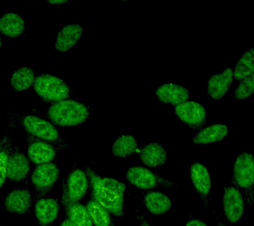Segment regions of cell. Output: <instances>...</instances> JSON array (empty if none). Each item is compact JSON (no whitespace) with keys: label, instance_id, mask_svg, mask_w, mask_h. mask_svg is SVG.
Returning a JSON list of instances; mask_svg holds the SVG:
<instances>
[{"label":"cell","instance_id":"cell-15","mask_svg":"<svg viewBox=\"0 0 254 226\" xmlns=\"http://www.w3.org/2000/svg\"><path fill=\"white\" fill-rule=\"evenodd\" d=\"M61 206L59 201L51 197L37 200L35 214L39 226H55L59 217Z\"/></svg>","mask_w":254,"mask_h":226},{"label":"cell","instance_id":"cell-29","mask_svg":"<svg viewBox=\"0 0 254 226\" xmlns=\"http://www.w3.org/2000/svg\"><path fill=\"white\" fill-rule=\"evenodd\" d=\"M254 92V75L240 81L237 88L234 91V96L238 100L246 99L251 96Z\"/></svg>","mask_w":254,"mask_h":226},{"label":"cell","instance_id":"cell-4","mask_svg":"<svg viewBox=\"0 0 254 226\" xmlns=\"http://www.w3.org/2000/svg\"><path fill=\"white\" fill-rule=\"evenodd\" d=\"M230 185L241 192L246 204H254V159L253 154L244 152L236 157L230 179Z\"/></svg>","mask_w":254,"mask_h":226},{"label":"cell","instance_id":"cell-35","mask_svg":"<svg viewBox=\"0 0 254 226\" xmlns=\"http://www.w3.org/2000/svg\"><path fill=\"white\" fill-rule=\"evenodd\" d=\"M2 46H3V43H2V39L1 37H0V49H1Z\"/></svg>","mask_w":254,"mask_h":226},{"label":"cell","instance_id":"cell-18","mask_svg":"<svg viewBox=\"0 0 254 226\" xmlns=\"http://www.w3.org/2000/svg\"><path fill=\"white\" fill-rule=\"evenodd\" d=\"M156 95L161 102L178 106L187 102L190 98L188 89L180 84L167 83L158 87Z\"/></svg>","mask_w":254,"mask_h":226},{"label":"cell","instance_id":"cell-26","mask_svg":"<svg viewBox=\"0 0 254 226\" xmlns=\"http://www.w3.org/2000/svg\"><path fill=\"white\" fill-rule=\"evenodd\" d=\"M35 77L33 69L29 67H22L13 73L10 80V84L14 92H21L33 86Z\"/></svg>","mask_w":254,"mask_h":226},{"label":"cell","instance_id":"cell-7","mask_svg":"<svg viewBox=\"0 0 254 226\" xmlns=\"http://www.w3.org/2000/svg\"><path fill=\"white\" fill-rule=\"evenodd\" d=\"M59 177V166L55 162L38 165L31 176V182L36 192V199L46 197L53 190Z\"/></svg>","mask_w":254,"mask_h":226},{"label":"cell","instance_id":"cell-6","mask_svg":"<svg viewBox=\"0 0 254 226\" xmlns=\"http://www.w3.org/2000/svg\"><path fill=\"white\" fill-rule=\"evenodd\" d=\"M127 180L139 189L152 190L156 188H174L177 185L174 181L166 179L142 166H131L125 174Z\"/></svg>","mask_w":254,"mask_h":226},{"label":"cell","instance_id":"cell-5","mask_svg":"<svg viewBox=\"0 0 254 226\" xmlns=\"http://www.w3.org/2000/svg\"><path fill=\"white\" fill-rule=\"evenodd\" d=\"M34 90L42 100L56 103L73 98L71 87L63 79L53 75L41 74L35 77Z\"/></svg>","mask_w":254,"mask_h":226},{"label":"cell","instance_id":"cell-12","mask_svg":"<svg viewBox=\"0 0 254 226\" xmlns=\"http://www.w3.org/2000/svg\"><path fill=\"white\" fill-rule=\"evenodd\" d=\"M190 178L204 208L207 209L208 196L211 189V178L207 168L201 162H194L190 167Z\"/></svg>","mask_w":254,"mask_h":226},{"label":"cell","instance_id":"cell-14","mask_svg":"<svg viewBox=\"0 0 254 226\" xmlns=\"http://www.w3.org/2000/svg\"><path fill=\"white\" fill-rule=\"evenodd\" d=\"M63 183L67 197L72 202H79L89 188L88 176L85 170L81 168L73 170Z\"/></svg>","mask_w":254,"mask_h":226},{"label":"cell","instance_id":"cell-24","mask_svg":"<svg viewBox=\"0 0 254 226\" xmlns=\"http://www.w3.org/2000/svg\"><path fill=\"white\" fill-rule=\"evenodd\" d=\"M15 129V124L11 120L8 134L0 139V190L7 179L8 157L12 149V135Z\"/></svg>","mask_w":254,"mask_h":226},{"label":"cell","instance_id":"cell-22","mask_svg":"<svg viewBox=\"0 0 254 226\" xmlns=\"http://www.w3.org/2000/svg\"><path fill=\"white\" fill-rule=\"evenodd\" d=\"M25 31V21L16 13H7L0 18V33L6 37H18Z\"/></svg>","mask_w":254,"mask_h":226},{"label":"cell","instance_id":"cell-36","mask_svg":"<svg viewBox=\"0 0 254 226\" xmlns=\"http://www.w3.org/2000/svg\"><path fill=\"white\" fill-rule=\"evenodd\" d=\"M0 226H2L1 224H0Z\"/></svg>","mask_w":254,"mask_h":226},{"label":"cell","instance_id":"cell-25","mask_svg":"<svg viewBox=\"0 0 254 226\" xmlns=\"http://www.w3.org/2000/svg\"><path fill=\"white\" fill-rule=\"evenodd\" d=\"M86 208L89 217L95 226H115L112 214L94 200L87 202Z\"/></svg>","mask_w":254,"mask_h":226},{"label":"cell","instance_id":"cell-11","mask_svg":"<svg viewBox=\"0 0 254 226\" xmlns=\"http://www.w3.org/2000/svg\"><path fill=\"white\" fill-rule=\"evenodd\" d=\"M30 162L28 156L17 146L12 147L7 164L8 179L15 182L25 180L31 170Z\"/></svg>","mask_w":254,"mask_h":226},{"label":"cell","instance_id":"cell-13","mask_svg":"<svg viewBox=\"0 0 254 226\" xmlns=\"http://www.w3.org/2000/svg\"><path fill=\"white\" fill-rule=\"evenodd\" d=\"M33 202V195L28 188H18L12 190L6 196L4 206L9 213L27 216L31 212Z\"/></svg>","mask_w":254,"mask_h":226},{"label":"cell","instance_id":"cell-31","mask_svg":"<svg viewBox=\"0 0 254 226\" xmlns=\"http://www.w3.org/2000/svg\"><path fill=\"white\" fill-rule=\"evenodd\" d=\"M186 226H208L205 222L202 220L196 219V218H190L186 223Z\"/></svg>","mask_w":254,"mask_h":226},{"label":"cell","instance_id":"cell-10","mask_svg":"<svg viewBox=\"0 0 254 226\" xmlns=\"http://www.w3.org/2000/svg\"><path fill=\"white\" fill-rule=\"evenodd\" d=\"M27 156L30 161L37 165L53 162L60 151L53 145L34 138L26 133Z\"/></svg>","mask_w":254,"mask_h":226},{"label":"cell","instance_id":"cell-9","mask_svg":"<svg viewBox=\"0 0 254 226\" xmlns=\"http://www.w3.org/2000/svg\"><path fill=\"white\" fill-rule=\"evenodd\" d=\"M175 114L182 122L193 130H198L205 126L207 114L199 103L187 101L175 108Z\"/></svg>","mask_w":254,"mask_h":226},{"label":"cell","instance_id":"cell-23","mask_svg":"<svg viewBox=\"0 0 254 226\" xmlns=\"http://www.w3.org/2000/svg\"><path fill=\"white\" fill-rule=\"evenodd\" d=\"M229 130L226 125L216 124L202 129L192 139L194 144H209L223 140Z\"/></svg>","mask_w":254,"mask_h":226},{"label":"cell","instance_id":"cell-30","mask_svg":"<svg viewBox=\"0 0 254 226\" xmlns=\"http://www.w3.org/2000/svg\"><path fill=\"white\" fill-rule=\"evenodd\" d=\"M136 219L139 226H153L147 220L144 214H138L136 215Z\"/></svg>","mask_w":254,"mask_h":226},{"label":"cell","instance_id":"cell-21","mask_svg":"<svg viewBox=\"0 0 254 226\" xmlns=\"http://www.w3.org/2000/svg\"><path fill=\"white\" fill-rule=\"evenodd\" d=\"M145 207L152 215H162L172 209V202L168 195L158 191L150 190L142 196Z\"/></svg>","mask_w":254,"mask_h":226},{"label":"cell","instance_id":"cell-17","mask_svg":"<svg viewBox=\"0 0 254 226\" xmlns=\"http://www.w3.org/2000/svg\"><path fill=\"white\" fill-rule=\"evenodd\" d=\"M83 27L78 24L65 25L60 30L55 41V49L65 53L75 46L82 36Z\"/></svg>","mask_w":254,"mask_h":226},{"label":"cell","instance_id":"cell-2","mask_svg":"<svg viewBox=\"0 0 254 226\" xmlns=\"http://www.w3.org/2000/svg\"><path fill=\"white\" fill-rule=\"evenodd\" d=\"M10 120L19 124L25 129L26 133L34 138L49 143L61 151L67 150L68 145L62 138L55 125L49 121L34 116H20L15 113L8 112Z\"/></svg>","mask_w":254,"mask_h":226},{"label":"cell","instance_id":"cell-34","mask_svg":"<svg viewBox=\"0 0 254 226\" xmlns=\"http://www.w3.org/2000/svg\"><path fill=\"white\" fill-rule=\"evenodd\" d=\"M214 215L216 216V214H214ZM216 219L218 220V226H224L223 222H222L221 218H218L217 216H216Z\"/></svg>","mask_w":254,"mask_h":226},{"label":"cell","instance_id":"cell-1","mask_svg":"<svg viewBox=\"0 0 254 226\" xmlns=\"http://www.w3.org/2000/svg\"><path fill=\"white\" fill-rule=\"evenodd\" d=\"M85 170L89 178L91 199L108 210L112 215L123 216L125 212L126 184L115 178L99 176L90 168H86Z\"/></svg>","mask_w":254,"mask_h":226},{"label":"cell","instance_id":"cell-8","mask_svg":"<svg viewBox=\"0 0 254 226\" xmlns=\"http://www.w3.org/2000/svg\"><path fill=\"white\" fill-rule=\"evenodd\" d=\"M245 200L241 192L234 186H224L222 206L224 216L230 224H236L243 218Z\"/></svg>","mask_w":254,"mask_h":226},{"label":"cell","instance_id":"cell-27","mask_svg":"<svg viewBox=\"0 0 254 226\" xmlns=\"http://www.w3.org/2000/svg\"><path fill=\"white\" fill-rule=\"evenodd\" d=\"M138 151V144L134 136H122L115 141L112 152L118 158H127Z\"/></svg>","mask_w":254,"mask_h":226},{"label":"cell","instance_id":"cell-16","mask_svg":"<svg viewBox=\"0 0 254 226\" xmlns=\"http://www.w3.org/2000/svg\"><path fill=\"white\" fill-rule=\"evenodd\" d=\"M62 204L64 208L67 218L77 226H93L86 206L79 202H72L68 199L66 192L63 186Z\"/></svg>","mask_w":254,"mask_h":226},{"label":"cell","instance_id":"cell-19","mask_svg":"<svg viewBox=\"0 0 254 226\" xmlns=\"http://www.w3.org/2000/svg\"><path fill=\"white\" fill-rule=\"evenodd\" d=\"M233 82V71L225 69L220 74H214L208 80L207 93L214 100H220L229 90Z\"/></svg>","mask_w":254,"mask_h":226},{"label":"cell","instance_id":"cell-33","mask_svg":"<svg viewBox=\"0 0 254 226\" xmlns=\"http://www.w3.org/2000/svg\"><path fill=\"white\" fill-rule=\"evenodd\" d=\"M47 2L53 5H63L67 3V1L65 0H56V1L53 0V1H48Z\"/></svg>","mask_w":254,"mask_h":226},{"label":"cell","instance_id":"cell-28","mask_svg":"<svg viewBox=\"0 0 254 226\" xmlns=\"http://www.w3.org/2000/svg\"><path fill=\"white\" fill-rule=\"evenodd\" d=\"M254 50L249 49L242 55L234 68L233 76L235 80L242 81L244 78L254 74Z\"/></svg>","mask_w":254,"mask_h":226},{"label":"cell","instance_id":"cell-20","mask_svg":"<svg viewBox=\"0 0 254 226\" xmlns=\"http://www.w3.org/2000/svg\"><path fill=\"white\" fill-rule=\"evenodd\" d=\"M139 156L141 162L150 168L164 165L168 159L166 150L158 143H150L143 146L139 151Z\"/></svg>","mask_w":254,"mask_h":226},{"label":"cell","instance_id":"cell-32","mask_svg":"<svg viewBox=\"0 0 254 226\" xmlns=\"http://www.w3.org/2000/svg\"><path fill=\"white\" fill-rule=\"evenodd\" d=\"M59 226H77V225H75L73 222H71V220H69V219H65L64 220L63 222L61 224V225Z\"/></svg>","mask_w":254,"mask_h":226},{"label":"cell","instance_id":"cell-3","mask_svg":"<svg viewBox=\"0 0 254 226\" xmlns=\"http://www.w3.org/2000/svg\"><path fill=\"white\" fill-rule=\"evenodd\" d=\"M92 113L89 106L67 99L53 103L46 116L53 124L61 127L79 126L86 122Z\"/></svg>","mask_w":254,"mask_h":226}]
</instances>
